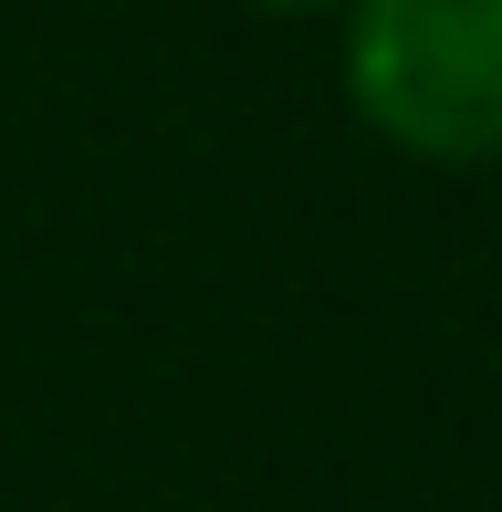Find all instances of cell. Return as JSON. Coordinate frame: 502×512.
I'll return each mask as SVG.
<instances>
[{
  "label": "cell",
  "mask_w": 502,
  "mask_h": 512,
  "mask_svg": "<svg viewBox=\"0 0 502 512\" xmlns=\"http://www.w3.org/2000/svg\"><path fill=\"white\" fill-rule=\"evenodd\" d=\"M251 11H272V21H335L346 0H251Z\"/></svg>",
  "instance_id": "2"
},
{
  "label": "cell",
  "mask_w": 502,
  "mask_h": 512,
  "mask_svg": "<svg viewBox=\"0 0 502 512\" xmlns=\"http://www.w3.org/2000/svg\"><path fill=\"white\" fill-rule=\"evenodd\" d=\"M346 105L419 168H502V0H346Z\"/></svg>",
  "instance_id": "1"
}]
</instances>
